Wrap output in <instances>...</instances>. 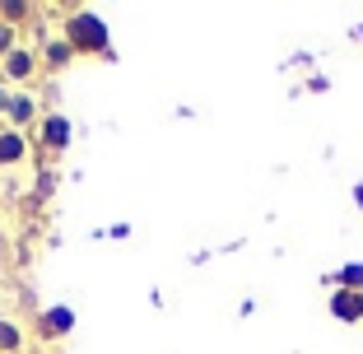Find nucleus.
I'll list each match as a JSON object with an SVG mask.
<instances>
[{"label": "nucleus", "mask_w": 363, "mask_h": 354, "mask_svg": "<svg viewBox=\"0 0 363 354\" xmlns=\"http://www.w3.org/2000/svg\"><path fill=\"white\" fill-rule=\"evenodd\" d=\"M61 38L75 47V56H107V61L117 56L112 52V38H107V23L98 19V14H89V10H65Z\"/></svg>", "instance_id": "1"}, {"label": "nucleus", "mask_w": 363, "mask_h": 354, "mask_svg": "<svg viewBox=\"0 0 363 354\" xmlns=\"http://www.w3.org/2000/svg\"><path fill=\"white\" fill-rule=\"evenodd\" d=\"M38 75H43V56H38V47H28V43H19L5 61H0V79H5L10 89H33Z\"/></svg>", "instance_id": "2"}, {"label": "nucleus", "mask_w": 363, "mask_h": 354, "mask_svg": "<svg viewBox=\"0 0 363 354\" xmlns=\"http://www.w3.org/2000/svg\"><path fill=\"white\" fill-rule=\"evenodd\" d=\"M70 135H75V126H70L65 112H43V121H38V131H33V140H38L47 154H65L70 150Z\"/></svg>", "instance_id": "3"}, {"label": "nucleus", "mask_w": 363, "mask_h": 354, "mask_svg": "<svg viewBox=\"0 0 363 354\" xmlns=\"http://www.w3.org/2000/svg\"><path fill=\"white\" fill-rule=\"evenodd\" d=\"M75 331V308H65V303H56V308H47L38 322H33V336L38 341H47V350H52L56 341H65V336Z\"/></svg>", "instance_id": "4"}, {"label": "nucleus", "mask_w": 363, "mask_h": 354, "mask_svg": "<svg viewBox=\"0 0 363 354\" xmlns=\"http://www.w3.org/2000/svg\"><path fill=\"white\" fill-rule=\"evenodd\" d=\"M38 121H43V108H38V98L28 94V89H14V98H10V112H5V126L10 131H38Z\"/></svg>", "instance_id": "5"}, {"label": "nucleus", "mask_w": 363, "mask_h": 354, "mask_svg": "<svg viewBox=\"0 0 363 354\" xmlns=\"http://www.w3.org/2000/svg\"><path fill=\"white\" fill-rule=\"evenodd\" d=\"M28 150H33V135L0 126V168H19V163H28Z\"/></svg>", "instance_id": "6"}, {"label": "nucleus", "mask_w": 363, "mask_h": 354, "mask_svg": "<svg viewBox=\"0 0 363 354\" xmlns=\"http://www.w3.org/2000/svg\"><path fill=\"white\" fill-rule=\"evenodd\" d=\"M331 317L345 326H359L363 322V294L354 289H331Z\"/></svg>", "instance_id": "7"}, {"label": "nucleus", "mask_w": 363, "mask_h": 354, "mask_svg": "<svg viewBox=\"0 0 363 354\" xmlns=\"http://www.w3.org/2000/svg\"><path fill=\"white\" fill-rule=\"evenodd\" d=\"M38 56H43V70H70V65L79 61L75 47L65 43V38H47V43L38 47Z\"/></svg>", "instance_id": "8"}, {"label": "nucleus", "mask_w": 363, "mask_h": 354, "mask_svg": "<svg viewBox=\"0 0 363 354\" xmlns=\"http://www.w3.org/2000/svg\"><path fill=\"white\" fill-rule=\"evenodd\" d=\"M23 350H28L23 326L14 322V317H5V312H0V354H23Z\"/></svg>", "instance_id": "9"}, {"label": "nucleus", "mask_w": 363, "mask_h": 354, "mask_svg": "<svg viewBox=\"0 0 363 354\" xmlns=\"http://www.w3.org/2000/svg\"><path fill=\"white\" fill-rule=\"evenodd\" d=\"M331 284H335V289H354V294H363V261H350V266H340Z\"/></svg>", "instance_id": "10"}, {"label": "nucleus", "mask_w": 363, "mask_h": 354, "mask_svg": "<svg viewBox=\"0 0 363 354\" xmlns=\"http://www.w3.org/2000/svg\"><path fill=\"white\" fill-rule=\"evenodd\" d=\"M0 19L10 23V28H23V19H33V5H23V0H0Z\"/></svg>", "instance_id": "11"}, {"label": "nucleus", "mask_w": 363, "mask_h": 354, "mask_svg": "<svg viewBox=\"0 0 363 354\" xmlns=\"http://www.w3.org/2000/svg\"><path fill=\"white\" fill-rule=\"evenodd\" d=\"M14 47H19V28H10V23L0 19V61H5V56H10Z\"/></svg>", "instance_id": "12"}, {"label": "nucleus", "mask_w": 363, "mask_h": 354, "mask_svg": "<svg viewBox=\"0 0 363 354\" xmlns=\"http://www.w3.org/2000/svg\"><path fill=\"white\" fill-rule=\"evenodd\" d=\"M52 192H56V168H43L38 172V201H47Z\"/></svg>", "instance_id": "13"}, {"label": "nucleus", "mask_w": 363, "mask_h": 354, "mask_svg": "<svg viewBox=\"0 0 363 354\" xmlns=\"http://www.w3.org/2000/svg\"><path fill=\"white\" fill-rule=\"evenodd\" d=\"M10 98H14V89L5 84V79H0V117H5V112H10Z\"/></svg>", "instance_id": "14"}, {"label": "nucleus", "mask_w": 363, "mask_h": 354, "mask_svg": "<svg viewBox=\"0 0 363 354\" xmlns=\"http://www.w3.org/2000/svg\"><path fill=\"white\" fill-rule=\"evenodd\" d=\"M354 201H359V205H363V187H354Z\"/></svg>", "instance_id": "15"}, {"label": "nucleus", "mask_w": 363, "mask_h": 354, "mask_svg": "<svg viewBox=\"0 0 363 354\" xmlns=\"http://www.w3.org/2000/svg\"><path fill=\"white\" fill-rule=\"evenodd\" d=\"M38 354H61V350H56V345H52V350H38Z\"/></svg>", "instance_id": "16"}]
</instances>
